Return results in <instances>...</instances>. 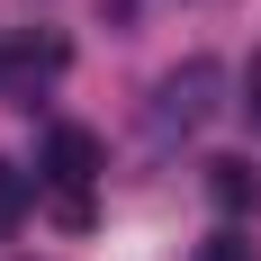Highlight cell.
<instances>
[{
	"instance_id": "1",
	"label": "cell",
	"mask_w": 261,
	"mask_h": 261,
	"mask_svg": "<svg viewBox=\"0 0 261 261\" xmlns=\"http://www.w3.org/2000/svg\"><path fill=\"white\" fill-rule=\"evenodd\" d=\"M216 90H225V63H180V72H162L153 81V99H144V135L153 144H180V135H198L216 117Z\"/></svg>"
},
{
	"instance_id": "7",
	"label": "cell",
	"mask_w": 261,
	"mask_h": 261,
	"mask_svg": "<svg viewBox=\"0 0 261 261\" xmlns=\"http://www.w3.org/2000/svg\"><path fill=\"white\" fill-rule=\"evenodd\" d=\"M243 108H252V126H261V63H252V99H243Z\"/></svg>"
},
{
	"instance_id": "4",
	"label": "cell",
	"mask_w": 261,
	"mask_h": 261,
	"mask_svg": "<svg viewBox=\"0 0 261 261\" xmlns=\"http://www.w3.org/2000/svg\"><path fill=\"white\" fill-rule=\"evenodd\" d=\"M207 198H216L225 216H243V207L261 198V180H252V162H234V153H216V162H207Z\"/></svg>"
},
{
	"instance_id": "2",
	"label": "cell",
	"mask_w": 261,
	"mask_h": 261,
	"mask_svg": "<svg viewBox=\"0 0 261 261\" xmlns=\"http://www.w3.org/2000/svg\"><path fill=\"white\" fill-rule=\"evenodd\" d=\"M45 180H54V216L81 225L90 216V180H99V135L90 126H54L45 135Z\"/></svg>"
},
{
	"instance_id": "5",
	"label": "cell",
	"mask_w": 261,
	"mask_h": 261,
	"mask_svg": "<svg viewBox=\"0 0 261 261\" xmlns=\"http://www.w3.org/2000/svg\"><path fill=\"white\" fill-rule=\"evenodd\" d=\"M18 216H27V171H18V162H0V243L18 234Z\"/></svg>"
},
{
	"instance_id": "6",
	"label": "cell",
	"mask_w": 261,
	"mask_h": 261,
	"mask_svg": "<svg viewBox=\"0 0 261 261\" xmlns=\"http://www.w3.org/2000/svg\"><path fill=\"white\" fill-rule=\"evenodd\" d=\"M198 261H252V243H243V234H207V243H198Z\"/></svg>"
},
{
	"instance_id": "3",
	"label": "cell",
	"mask_w": 261,
	"mask_h": 261,
	"mask_svg": "<svg viewBox=\"0 0 261 261\" xmlns=\"http://www.w3.org/2000/svg\"><path fill=\"white\" fill-rule=\"evenodd\" d=\"M45 72H63V36H27V45L0 54V90H27V81H45Z\"/></svg>"
}]
</instances>
